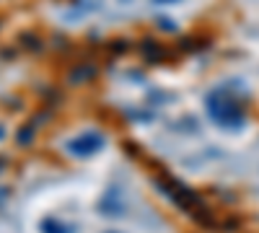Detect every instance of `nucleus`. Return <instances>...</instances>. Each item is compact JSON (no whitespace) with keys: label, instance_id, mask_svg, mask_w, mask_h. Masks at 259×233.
<instances>
[{"label":"nucleus","instance_id":"f257e3e1","mask_svg":"<svg viewBox=\"0 0 259 233\" xmlns=\"http://www.w3.org/2000/svg\"><path fill=\"white\" fill-rule=\"evenodd\" d=\"M205 112L221 130H241L246 119L241 101L233 94H228L226 88H212L205 96Z\"/></svg>","mask_w":259,"mask_h":233},{"label":"nucleus","instance_id":"f03ea898","mask_svg":"<svg viewBox=\"0 0 259 233\" xmlns=\"http://www.w3.org/2000/svg\"><path fill=\"white\" fill-rule=\"evenodd\" d=\"M104 135L96 132V130H85L75 137H70L68 143H65V153H70L73 158H91L96 156L101 148H104Z\"/></svg>","mask_w":259,"mask_h":233},{"label":"nucleus","instance_id":"7ed1b4c3","mask_svg":"<svg viewBox=\"0 0 259 233\" xmlns=\"http://www.w3.org/2000/svg\"><path fill=\"white\" fill-rule=\"evenodd\" d=\"M124 210H127V205H124V197H119L117 187H112L109 192L99 200V213H104V215H122Z\"/></svg>","mask_w":259,"mask_h":233},{"label":"nucleus","instance_id":"20e7f679","mask_svg":"<svg viewBox=\"0 0 259 233\" xmlns=\"http://www.w3.org/2000/svg\"><path fill=\"white\" fill-rule=\"evenodd\" d=\"M39 230L41 233H75V225H70L68 220H62V218H41L39 220Z\"/></svg>","mask_w":259,"mask_h":233},{"label":"nucleus","instance_id":"39448f33","mask_svg":"<svg viewBox=\"0 0 259 233\" xmlns=\"http://www.w3.org/2000/svg\"><path fill=\"white\" fill-rule=\"evenodd\" d=\"M143 55H145L148 62H163V57H166L163 47L158 44L156 39H145V41H143Z\"/></svg>","mask_w":259,"mask_h":233},{"label":"nucleus","instance_id":"423d86ee","mask_svg":"<svg viewBox=\"0 0 259 233\" xmlns=\"http://www.w3.org/2000/svg\"><path fill=\"white\" fill-rule=\"evenodd\" d=\"M94 73H96V70H94V65H85V68L80 65L75 73H70V80H73V83H80V80H85V78H91Z\"/></svg>","mask_w":259,"mask_h":233},{"label":"nucleus","instance_id":"0eeeda50","mask_svg":"<svg viewBox=\"0 0 259 233\" xmlns=\"http://www.w3.org/2000/svg\"><path fill=\"white\" fill-rule=\"evenodd\" d=\"M156 6H166V3H177V0H153Z\"/></svg>","mask_w":259,"mask_h":233},{"label":"nucleus","instance_id":"6e6552de","mask_svg":"<svg viewBox=\"0 0 259 233\" xmlns=\"http://www.w3.org/2000/svg\"><path fill=\"white\" fill-rule=\"evenodd\" d=\"M3 135H6V130H3V127H0V137H3Z\"/></svg>","mask_w":259,"mask_h":233},{"label":"nucleus","instance_id":"1a4fd4ad","mask_svg":"<svg viewBox=\"0 0 259 233\" xmlns=\"http://www.w3.org/2000/svg\"><path fill=\"white\" fill-rule=\"evenodd\" d=\"M119 3H133V0H119Z\"/></svg>","mask_w":259,"mask_h":233},{"label":"nucleus","instance_id":"9d476101","mask_svg":"<svg viewBox=\"0 0 259 233\" xmlns=\"http://www.w3.org/2000/svg\"><path fill=\"white\" fill-rule=\"evenodd\" d=\"M104 233H119V230H104Z\"/></svg>","mask_w":259,"mask_h":233}]
</instances>
